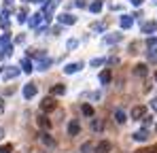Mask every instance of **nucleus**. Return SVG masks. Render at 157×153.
Here are the masks:
<instances>
[{"label": "nucleus", "mask_w": 157, "mask_h": 153, "mask_svg": "<svg viewBox=\"0 0 157 153\" xmlns=\"http://www.w3.org/2000/svg\"><path fill=\"white\" fill-rule=\"evenodd\" d=\"M144 113H147V108H144L142 104H138V106H134V108H132V117H134V119L144 117Z\"/></svg>", "instance_id": "1"}, {"label": "nucleus", "mask_w": 157, "mask_h": 153, "mask_svg": "<svg viewBox=\"0 0 157 153\" xmlns=\"http://www.w3.org/2000/svg\"><path fill=\"white\" fill-rule=\"evenodd\" d=\"M115 121H117V124H125V121H128V113H125L123 108H117V111H115Z\"/></svg>", "instance_id": "2"}, {"label": "nucleus", "mask_w": 157, "mask_h": 153, "mask_svg": "<svg viewBox=\"0 0 157 153\" xmlns=\"http://www.w3.org/2000/svg\"><path fill=\"white\" fill-rule=\"evenodd\" d=\"M40 108H43V111H47V113L53 111V108H55V100H53V98H45V100L40 102Z\"/></svg>", "instance_id": "3"}, {"label": "nucleus", "mask_w": 157, "mask_h": 153, "mask_svg": "<svg viewBox=\"0 0 157 153\" xmlns=\"http://www.w3.org/2000/svg\"><path fill=\"white\" fill-rule=\"evenodd\" d=\"M108 151H110V143L108 140H100L96 145V153H108Z\"/></svg>", "instance_id": "4"}, {"label": "nucleus", "mask_w": 157, "mask_h": 153, "mask_svg": "<svg viewBox=\"0 0 157 153\" xmlns=\"http://www.w3.org/2000/svg\"><path fill=\"white\" fill-rule=\"evenodd\" d=\"M119 24H121V28H132V24H134V17L132 15H121V19H119Z\"/></svg>", "instance_id": "5"}, {"label": "nucleus", "mask_w": 157, "mask_h": 153, "mask_svg": "<svg viewBox=\"0 0 157 153\" xmlns=\"http://www.w3.org/2000/svg\"><path fill=\"white\" fill-rule=\"evenodd\" d=\"M24 96H26V98L36 96V85H34V83H28L26 87H24Z\"/></svg>", "instance_id": "6"}, {"label": "nucleus", "mask_w": 157, "mask_h": 153, "mask_svg": "<svg viewBox=\"0 0 157 153\" xmlns=\"http://www.w3.org/2000/svg\"><path fill=\"white\" fill-rule=\"evenodd\" d=\"M147 138H149V132H147L144 128H142V130H138V132L134 134V140H138V143H144Z\"/></svg>", "instance_id": "7"}, {"label": "nucleus", "mask_w": 157, "mask_h": 153, "mask_svg": "<svg viewBox=\"0 0 157 153\" xmlns=\"http://www.w3.org/2000/svg\"><path fill=\"white\" fill-rule=\"evenodd\" d=\"M134 75L136 76H147V64H136V66H134Z\"/></svg>", "instance_id": "8"}, {"label": "nucleus", "mask_w": 157, "mask_h": 153, "mask_svg": "<svg viewBox=\"0 0 157 153\" xmlns=\"http://www.w3.org/2000/svg\"><path fill=\"white\" fill-rule=\"evenodd\" d=\"M119 41H121V34H108V36H104L106 45H115V43H119Z\"/></svg>", "instance_id": "9"}, {"label": "nucleus", "mask_w": 157, "mask_h": 153, "mask_svg": "<svg viewBox=\"0 0 157 153\" xmlns=\"http://www.w3.org/2000/svg\"><path fill=\"white\" fill-rule=\"evenodd\" d=\"M78 130H81V126H78V121H70V126H68V134L70 136H77Z\"/></svg>", "instance_id": "10"}, {"label": "nucleus", "mask_w": 157, "mask_h": 153, "mask_svg": "<svg viewBox=\"0 0 157 153\" xmlns=\"http://www.w3.org/2000/svg\"><path fill=\"white\" fill-rule=\"evenodd\" d=\"M89 11H91V13H100V11H102V0H94V2L89 4Z\"/></svg>", "instance_id": "11"}, {"label": "nucleus", "mask_w": 157, "mask_h": 153, "mask_svg": "<svg viewBox=\"0 0 157 153\" xmlns=\"http://www.w3.org/2000/svg\"><path fill=\"white\" fill-rule=\"evenodd\" d=\"M155 30H157L155 22H147V24H142V32H147V34H149V32H155Z\"/></svg>", "instance_id": "12"}, {"label": "nucleus", "mask_w": 157, "mask_h": 153, "mask_svg": "<svg viewBox=\"0 0 157 153\" xmlns=\"http://www.w3.org/2000/svg\"><path fill=\"white\" fill-rule=\"evenodd\" d=\"M17 75H19V70L13 68V66H9V68L4 70V79H13V76H17Z\"/></svg>", "instance_id": "13"}, {"label": "nucleus", "mask_w": 157, "mask_h": 153, "mask_svg": "<svg viewBox=\"0 0 157 153\" xmlns=\"http://www.w3.org/2000/svg\"><path fill=\"white\" fill-rule=\"evenodd\" d=\"M40 140H43L45 145H49V147H53V145H55V140H53V138L49 136V134H47V132H43V134H40Z\"/></svg>", "instance_id": "14"}, {"label": "nucleus", "mask_w": 157, "mask_h": 153, "mask_svg": "<svg viewBox=\"0 0 157 153\" xmlns=\"http://www.w3.org/2000/svg\"><path fill=\"white\" fill-rule=\"evenodd\" d=\"M38 126L45 128V130H49V128H51V121H49V119H47L45 115H40V117H38Z\"/></svg>", "instance_id": "15"}, {"label": "nucleus", "mask_w": 157, "mask_h": 153, "mask_svg": "<svg viewBox=\"0 0 157 153\" xmlns=\"http://www.w3.org/2000/svg\"><path fill=\"white\" fill-rule=\"evenodd\" d=\"M64 92H66V87H64V85H53V87H51V94H53V96H62Z\"/></svg>", "instance_id": "16"}, {"label": "nucleus", "mask_w": 157, "mask_h": 153, "mask_svg": "<svg viewBox=\"0 0 157 153\" xmlns=\"http://www.w3.org/2000/svg\"><path fill=\"white\" fill-rule=\"evenodd\" d=\"M81 66H83V64H68V66H66V73H68V75L78 73V70H81Z\"/></svg>", "instance_id": "17"}, {"label": "nucleus", "mask_w": 157, "mask_h": 153, "mask_svg": "<svg viewBox=\"0 0 157 153\" xmlns=\"http://www.w3.org/2000/svg\"><path fill=\"white\" fill-rule=\"evenodd\" d=\"M81 111H83V115H85V117H91V115H94V106H89V104H83V106H81Z\"/></svg>", "instance_id": "18"}, {"label": "nucleus", "mask_w": 157, "mask_h": 153, "mask_svg": "<svg viewBox=\"0 0 157 153\" xmlns=\"http://www.w3.org/2000/svg\"><path fill=\"white\" fill-rule=\"evenodd\" d=\"M108 81H110V70H102V73H100V83H108Z\"/></svg>", "instance_id": "19"}, {"label": "nucleus", "mask_w": 157, "mask_h": 153, "mask_svg": "<svg viewBox=\"0 0 157 153\" xmlns=\"http://www.w3.org/2000/svg\"><path fill=\"white\" fill-rule=\"evenodd\" d=\"M59 22L62 24H75V17H70L68 13H64V15H59Z\"/></svg>", "instance_id": "20"}, {"label": "nucleus", "mask_w": 157, "mask_h": 153, "mask_svg": "<svg viewBox=\"0 0 157 153\" xmlns=\"http://www.w3.org/2000/svg\"><path fill=\"white\" fill-rule=\"evenodd\" d=\"M91 128H94L96 132H100V130L104 128V121H102V119H94V124H91Z\"/></svg>", "instance_id": "21"}, {"label": "nucleus", "mask_w": 157, "mask_h": 153, "mask_svg": "<svg viewBox=\"0 0 157 153\" xmlns=\"http://www.w3.org/2000/svg\"><path fill=\"white\" fill-rule=\"evenodd\" d=\"M147 47H149V49H155V47H157V38H155V36H151V38L147 41Z\"/></svg>", "instance_id": "22"}, {"label": "nucleus", "mask_w": 157, "mask_h": 153, "mask_svg": "<svg viewBox=\"0 0 157 153\" xmlns=\"http://www.w3.org/2000/svg\"><path fill=\"white\" fill-rule=\"evenodd\" d=\"M40 22H43V15H34V19H32L30 24H32V26H34V28H36V26L40 24Z\"/></svg>", "instance_id": "23"}, {"label": "nucleus", "mask_w": 157, "mask_h": 153, "mask_svg": "<svg viewBox=\"0 0 157 153\" xmlns=\"http://www.w3.org/2000/svg\"><path fill=\"white\" fill-rule=\"evenodd\" d=\"M13 151V145H2L0 147V153H11Z\"/></svg>", "instance_id": "24"}, {"label": "nucleus", "mask_w": 157, "mask_h": 153, "mask_svg": "<svg viewBox=\"0 0 157 153\" xmlns=\"http://www.w3.org/2000/svg\"><path fill=\"white\" fill-rule=\"evenodd\" d=\"M104 64V60L102 57H96V60H91V66H102Z\"/></svg>", "instance_id": "25"}, {"label": "nucleus", "mask_w": 157, "mask_h": 153, "mask_svg": "<svg viewBox=\"0 0 157 153\" xmlns=\"http://www.w3.org/2000/svg\"><path fill=\"white\" fill-rule=\"evenodd\" d=\"M149 60H151V62H155V64H157V51H153V49L149 51Z\"/></svg>", "instance_id": "26"}, {"label": "nucleus", "mask_w": 157, "mask_h": 153, "mask_svg": "<svg viewBox=\"0 0 157 153\" xmlns=\"http://www.w3.org/2000/svg\"><path fill=\"white\" fill-rule=\"evenodd\" d=\"M21 66H24V70H26V73L32 70V66H30V62H28V60H24V64H21Z\"/></svg>", "instance_id": "27"}, {"label": "nucleus", "mask_w": 157, "mask_h": 153, "mask_svg": "<svg viewBox=\"0 0 157 153\" xmlns=\"http://www.w3.org/2000/svg\"><path fill=\"white\" fill-rule=\"evenodd\" d=\"M89 149H91V145H89V143H85V145L81 147V151H83V153H87V151H89Z\"/></svg>", "instance_id": "28"}, {"label": "nucleus", "mask_w": 157, "mask_h": 153, "mask_svg": "<svg viewBox=\"0 0 157 153\" xmlns=\"http://www.w3.org/2000/svg\"><path fill=\"white\" fill-rule=\"evenodd\" d=\"M151 119H153V117H147V115H144V117H142V121H144V126H149V124H151Z\"/></svg>", "instance_id": "29"}, {"label": "nucleus", "mask_w": 157, "mask_h": 153, "mask_svg": "<svg viewBox=\"0 0 157 153\" xmlns=\"http://www.w3.org/2000/svg\"><path fill=\"white\" fill-rule=\"evenodd\" d=\"M142 2H144V0H132V4H136V6H140Z\"/></svg>", "instance_id": "30"}, {"label": "nucleus", "mask_w": 157, "mask_h": 153, "mask_svg": "<svg viewBox=\"0 0 157 153\" xmlns=\"http://www.w3.org/2000/svg\"><path fill=\"white\" fill-rule=\"evenodd\" d=\"M151 106H153V108H155V111H157V98H155V100H153V102H151Z\"/></svg>", "instance_id": "31"}, {"label": "nucleus", "mask_w": 157, "mask_h": 153, "mask_svg": "<svg viewBox=\"0 0 157 153\" xmlns=\"http://www.w3.org/2000/svg\"><path fill=\"white\" fill-rule=\"evenodd\" d=\"M147 153H157V147H155V149H151V151H147Z\"/></svg>", "instance_id": "32"}, {"label": "nucleus", "mask_w": 157, "mask_h": 153, "mask_svg": "<svg viewBox=\"0 0 157 153\" xmlns=\"http://www.w3.org/2000/svg\"><path fill=\"white\" fill-rule=\"evenodd\" d=\"M2 106H4V104H2V100H0V111H2Z\"/></svg>", "instance_id": "33"}, {"label": "nucleus", "mask_w": 157, "mask_h": 153, "mask_svg": "<svg viewBox=\"0 0 157 153\" xmlns=\"http://www.w3.org/2000/svg\"><path fill=\"white\" fill-rule=\"evenodd\" d=\"M155 83H157V73H155Z\"/></svg>", "instance_id": "34"}, {"label": "nucleus", "mask_w": 157, "mask_h": 153, "mask_svg": "<svg viewBox=\"0 0 157 153\" xmlns=\"http://www.w3.org/2000/svg\"><path fill=\"white\" fill-rule=\"evenodd\" d=\"M0 138H2V130H0Z\"/></svg>", "instance_id": "35"}, {"label": "nucleus", "mask_w": 157, "mask_h": 153, "mask_svg": "<svg viewBox=\"0 0 157 153\" xmlns=\"http://www.w3.org/2000/svg\"><path fill=\"white\" fill-rule=\"evenodd\" d=\"M155 130H157V126H155Z\"/></svg>", "instance_id": "36"}]
</instances>
